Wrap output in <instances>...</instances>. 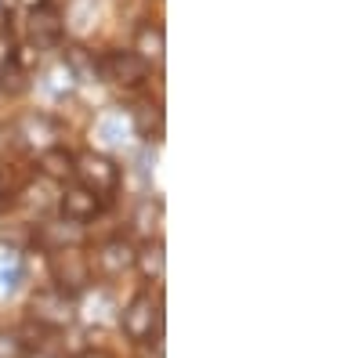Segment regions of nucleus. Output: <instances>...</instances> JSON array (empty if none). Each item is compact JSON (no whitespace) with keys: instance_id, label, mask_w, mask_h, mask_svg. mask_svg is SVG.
I'll use <instances>...</instances> for the list:
<instances>
[{"instance_id":"nucleus-16","label":"nucleus","mask_w":362,"mask_h":358,"mask_svg":"<svg viewBox=\"0 0 362 358\" xmlns=\"http://www.w3.org/2000/svg\"><path fill=\"white\" fill-rule=\"evenodd\" d=\"M62 66L73 73V80H76V83H98V80H102L98 58L90 54L87 47H66V54H62Z\"/></svg>"},{"instance_id":"nucleus-13","label":"nucleus","mask_w":362,"mask_h":358,"mask_svg":"<svg viewBox=\"0 0 362 358\" xmlns=\"http://www.w3.org/2000/svg\"><path fill=\"white\" fill-rule=\"evenodd\" d=\"M163 199L160 196H145V199H138V206H134V214H131V225H134V232L141 235V239H156L160 235V225H163Z\"/></svg>"},{"instance_id":"nucleus-18","label":"nucleus","mask_w":362,"mask_h":358,"mask_svg":"<svg viewBox=\"0 0 362 358\" xmlns=\"http://www.w3.org/2000/svg\"><path fill=\"white\" fill-rule=\"evenodd\" d=\"M33 351L25 347V340L18 333H0V358H29Z\"/></svg>"},{"instance_id":"nucleus-11","label":"nucleus","mask_w":362,"mask_h":358,"mask_svg":"<svg viewBox=\"0 0 362 358\" xmlns=\"http://www.w3.org/2000/svg\"><path fill=\"white\" fill-rule=\"evenodd\" d=\"M131 51L141 58V62L148 69H160L163 66V58H167V29L160 22H145L134 29V44Z\"/></svg>"},{"instance_id":"nucleus-12","label":"nucleus","mask_w":362,"mask_h":358,"mask_svg":"<svg viewBox=\"0 0 362 358\" xmlns=\"http://www.w3.org/2000/svg\"><path fill=\"white\" fill-rule=\"evenodd\" d=\"M73 167H76V153L66 148V145H54V148H47V153L37 156V170H40V177H47L51 185L73 181Z\"/></svg>"},{"instance_id":"nucleus-19","label":"nucleus","mask_w":362,"mask_h":358,"mask_svg":"<svg viewBox=\"0 0 362 358\" xmlns=\"http://www.w3.org/2000/svg\"><path fill=\"white\" fill-rule=\"evenodd\" d=\"M15 58V37H11V25H4V33H0V73L11 66Z\"/></svg>"},{"instance_id":"nucleus-20","label":"nucleus","mask_w":362,"mask_h":358,"mask_svg":"<svg viewBox=\"0 0 362 358\" xmlns=\"http://www.w3.org/2000/svg\"><path fill=\"white\" fill-rule=\"evenodd\" d=\"M73 358H112L109 351H102V347H83L80 354H73Z\"/></svg>"},{"instance_id":"nucleus-3","label":"nucleus","mask_w":362,"mask_h":358,"mask_svg":"<svg viewBox=\"0 0 362 358\" xmlns=\"http://www.w3.org/2000/svg\"><path fill=\"white\" fill-rule=\"evenodd\" d=\"M76 311H80V301L73 293L58 290V286H40L29 297V318L47 333H58V330H66V326H73Z\"/></svg>"},{"instance_id":"nucleus-2","label":"nucleus","mask_w":362,"mask_h":358,"mask_svg":"<svg viewBox=\"0 0 362 358\" xmlns=\"http://www.w3.org/2000/svg\"><path fill=\"white\" fill-rule=\"evenodd\" d=\"M73 181L83 185L87 192H95L102 203L109 196L119 192V181H124V170L109 153H98V148H83L76 153V167H73Z\"/></svg>"},{"instance_id":"nucleus-21","label":"nucleus","mask_w":362,"mask_h":358,"mask_svg":"<svg viewBox=\"0 0 362 358\" xmlns=\"http://www.w3.org/2000/svg\"><path fill=\"white\" fill-rule=\"evenodd\" d=\"M8 203V185H4V174H0V206Z\"/></svg>"},{"instance_id":"nucleus-15","label":"nucleus","mask_w":362,"mask_h":358,"mask_svg":"<svg viewBox=\"0 0 362 358\" xmlns=\"http://www.w3.org/2000/svg\"><path fill=\"white\" fill-rule=\"evenodd\" d=\"M18 206H22L29 217H44L51 206H58L54 185L47 181V177H40V181H33V185H25V192L18 196Z\"/></svg>"},{"instance_id":"nucleus-1","label":"nucleus","mask_w":362,"mask_h":358,"mask_svg":"<svg viewBox=\"0 0 362 358\" xmlns=\"http://www.w3.org/2000/svg\"><path fill=\"white\" fill-rule=\"evenodd\" d=\"M119 330L131 344H145L153 337L156 351H163V301L148 290H138L119 311Z\"/></svg>"},{"instance_id":"nucleus-14","label":"nucleus","mask_w":362,"mask_h":358,"mask_svg":"<svg viewBox=\"0 0 362 358\" xmlns=\"http://www.w3.org/2000/svg\"><path fill=\"white\" fill-rule=\"evenodd\" d=\"M131 119H134V131H138L141 141H148V145L163 141V105H160V102H141V105H134Z\"/></svg>"},{"instance_id":"nucleus-7","label":"nucleus","mask_w":362,"mask_h":358,"mask_svg":"<svg viewBox=\"0 0 362 358\" xmlns=\"http://www.w3.org/2000/svg\"><path fill=\"white\" fill-rule=\"evenodd\" d=\"M98 69H102V80L112 83V87H124V91H138V87L148 83V76H153V69H148L141 58L127 47L119 51H105L98 58Z\"/></svg>"},{"instance_id":"nucleus-10","label":"nucleus","mask_w":362,"mask_h":358,"mask_svg":"<svg viewBox=\"0 0 362 358\" xmlns=\"http://www.w3.org/2000/svg\"><path fill=\"white\" fill-rule=\"evenodd\" d=\"M134 272L141 275V282L148 286H160L167 275V246H163V235L156 239H141V246H134Z\"/></svg>"},{"instance_id":"nucleus-9","label":"nucleus","mask_w":362,"mask_h":358,"mask_svg":"<svg viewBox=\"0 0 362 358\" xmlns=\"http://www.w3.org/2000/svg\"><path fill=\"white\" fill-rule=\"evenodd\" d=\"M102 199L95 192H87L83 185H62V192H58V214H62V221H73V225H87V221H95L102 214Z\"/></svg>"},{"instance_id":"nucleus-6","label":"nucleus","mask_w":362,"mask_h":358,"mask_svg":"<svg viewBox=\"0 0 362 358\" xmlns=\"http://www.w3.org/2000/svg\"><path fill=\"white\" fill-rule=\"evenodd\" d=\"M66 37V15L58 4H33L25 15V44L33 51H51Z\"/></svg>"},{"instance_id":"nucleus-4","label":"nucleus","mask_w":362,"mask_h":358,"mask_svg":"<svg viewBox=\"0 0 362 358\" xmlns=\"http://www.w3.org/2000/svg\"><path fill=\"white\" fill-rule=\"evenodd\" d=\"M8 141L18 145L22 153H47V148L54 145H62V124L51 116V112H22L11 119V127H8Z\"/></svg>"},{"instance_id":"nucleus-5","label":"nucleus","mask_w":362,"mask_h":358,"mask_svg":"<svg viewBox=\"0 0 362 358\" xmlns=\"http://www.w3.org/2000/svg\"><path fill=\"white\" fill-rule=\"evenodd\" d=\"M47 272H51V286L66 290L73 297H80L83 290H90L95 272H90V253L83 246H62L47 253Z\"/></svg>"},{"instance_id":"nucleus-17","label":"nucleus","mask_w":362,"mask_h":358,"mask_svg":"<svg viewBox=\"0 0 362 358\" xmlns=\"http://www.w3.org/2000/svg\"><path fill=\"white\" fill-rule=\"evenodd\" d=\"M44 87L54 95V98H69L73 91H76V80H73V73L58 62V66H51L47 69V80H44Z\"/></svg>"},{"instance_id":"nucleus-8","label":"nucleus","mask_w":362,"mask_h":358,"mask_svg":"<svg viewBox=\"0 0 362 358\" xmlns=\"http://www.w3.org/2000/svg\"><path fill=\"white\" fill-rule=\"evenodd\" d=\"M134 268V243L131 235H109L90 253V272H98L102 279H119L124 272Z\"/></svg>"}]
</instances>
